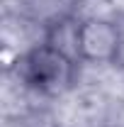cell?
I'll list each match as a JSON object with an SVG mask.
<instances>
[{
    "label": "cell",
    "instance_id": "obj_2",
    "mask_svg": "<svg viewBox=\"0 0 124 127\" xmlns=\"http://www.w3.org/2000/svg\"><path fill=\"white\" fill-rule=\"evenodd\" d=\"M73 51L80 64H117L124 51V32L109 17L76 20Z\"/></svg>",
    "mask_w": 124,
    "mask_h": 127
},
{
    "label": "cell",
    "instance_id": "obj_1",
    "mask_svg": "<svg viewBox=\"0 0 124 127\" xmlns=\"http://www.w3.org/2000/svg\"><path fill=\"white\" fill-rule=\"evenodd\" d=\"M15 73L20 83L44 95L61 93L71 88L78 78V56L66 47L44 39L20 54L15 64Z\"/></svg>",
    "mask_w": 124,
    "mask_h": 127
}]
</instances>
